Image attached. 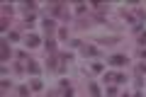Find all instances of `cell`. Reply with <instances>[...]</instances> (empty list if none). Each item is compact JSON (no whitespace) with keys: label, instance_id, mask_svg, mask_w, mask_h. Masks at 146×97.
<instances>
[{"label":"cell","instance_id":"obj_2","mask_svg":"<svg viewBox=\"0 0 146 97\" xmlns=\"http://www.w3.org/2000/svg\"><path fill=\"white\" fill-rule=\"evenodd\" d=\"M27 44H29V46H36V44H39V36H34V34H32L29 39H27Z\"/></svg>","mask_w":146,"mask_h":97},{"label":"cell","instance_id":"obj_1","mask_svg":"<svg viewBox=\"0 0 146 97\" xmlns=\"http://www.w3.org/2000/svg\"><path fill=\"white\" fill-rule=\"evenodd\" d=\"M110 61L115 63V66H124V63H127V56H122V53H117V56H112Z\"/></svg>","mask_w":146,"mask_h":97}]
</instances>
